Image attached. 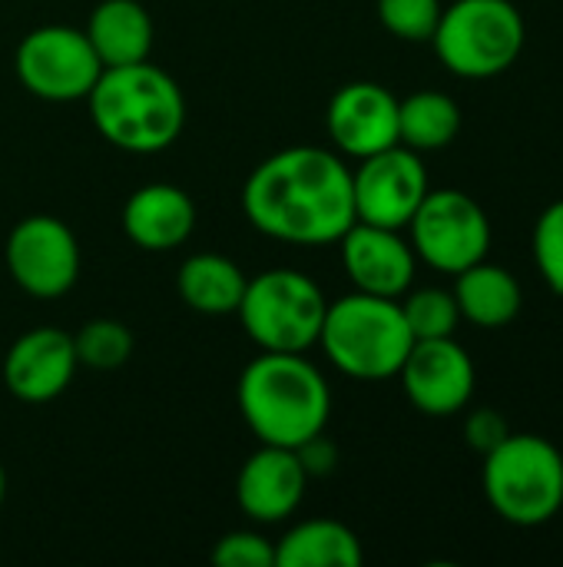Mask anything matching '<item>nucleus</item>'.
<instances>
[{
	"instance_id": "14",
	"label": "nucleus",
	"mask_w": 563,
	"mask_h": 567,
	"mask_svg": "<svg viewBox=\"0 0 563 567\" xmlns=\"http://www.w3.org/2000/svg\"><path fill=\"white\" fill-rule=\"evenodd\" d=\"M73 332L37 326L23 332L3 355V385L13 399L40 405L63 395L76 375Z\"/></svg>"
},
{
	"instance_id": "21",
	"label": "nucleus",
	"mask_w": 563,
	"mask_h": 567,
	"mask_svg": "<svg viewBox=\"0 0 563 567\" xmlns=\"http://www.w3.org/2000/svg\"><path fill=\"white\" fill-rule=\"evenodd\" d=\"M249 276L219 252H196L176 272L179 299L202 316H232L242 302Z\"/></svg>"
},
{
	"instance_id": "1",
	"label": "nucleus",
	"mask_w": 563,
	"mask_h": 567,
	"mask_svg": "<svg viewBox=\"0 0 563 567\" xmlns=\"http://www.w3.org/2000/svg\"><path fill=\"white\" fill-rule=\"evenodd\" d=\"M242 213L275 243L332 246L355 223L352 169L322 146L279 150L249 173Z\"/></svg>"
},
{
	"instance_id": "13",
	"label": "nucleus",
	"mask_w": 563,
	"mask_h": 567,
	"mask_svg": "<svg viewBox=\"0 0 563 567\" xmlns=\"http://www.w3.org/2000/svg\"><path fill=\"white\" fill-rule=\"evenodd\" d=\"M325 126L342 156H375L398 143V96L372 80L345 83L329 100Z\"/></svg>"
},
{
	"instance_id": "24",
	"label": "nucleus",
	"mask_w": 563,
	"mask_h": 567,
	"mask_svg": "<svg viewBox=\"0 0 563 567\" xmlns=\"http://www.w3.org/2000/svg\"><path fill=\"white\" fill-rule=\"evenodd\" d=\"M402 312H405V322L418 339H448L458 332V322H461V312H458V302H455V292L448 289H438V286H428V289H408L402 299Z\"/></svg>"
},
{
	"instance_id": "18",
	"label": "nucleus",
	"mask_w": 563,
	"mask_h": 567,
	"mask_svg": "<svg viewBox=\"0 0 563 567\" xmlns=\"http://www.w3.org/2000/svg\"><path fill=\"white\" fill-rule=\"evenodd\" d=\"M451 292L461 319H468L478 329H504L521 316L524 306V289L518 276L488 259L458 272Z\"/></svg>"
},
{
	"instance_id": "20",
	"label": "nucleus",
	"mask_w": 563,
	"mask_h": 567,
	"mask_svg": "<svg viewBox=\"0 0 563 567\" xmlns=\"http://www.w3.org/2000/svg\"><path fill=\"white\" fill-rule=\"evenodd\" d=\"M365 561L358 535L335 518H312L275 542V567H358Z\"/></svg>"
},
{
	"instance_id": "5",
	"label": "nucleus",
	"mask_w": 563,
	"mask_h": 567,
	"mask_svg": "<svg viewBox=\"0 0 563 567\" xmlns=\"http://www.w3.org/2000/svg\"><path fill=\"white\" fill-rule=\"evenodd\" d=\"M481 488L498 518L514 528H541L563 508V455L534 432H511L481 455Z\"/></svg>"
},
{
	"instance_id": "22",
	"label": "nucleus",
	"mask_w": 563,
	"mask_h": 567,
	"mask_svg": "<svg viewBox=\"0 0 563 567\" xmlns=\"http://www.w3.org/2000/svg\"><path fill=\"white\" fill-rule=\"evenodd\" d=\"M461 106L441 90H418L398 100V143L415 153H435L458 140Z\"/></svg>"
},
{
	"instance_id": "19",
	"label": "nucleus",
	"mask_w": 563,
	"mask_h": 567,
	"mask_svg": "<svg viewBox=\"0 0 563 567\" xmlns=\"http://www.w3.org/2000/svg\"><path fill=\"white\" fill-rule=\"evenodd\" d=\"M86 37L103 66L139 63L153 50V17L139 0H100L90 13Z\"/></svg>"
},
{
	"instance_id": "17",
	"label": "nucleus",
	"mask_w": 563,
	"mask_h": 567,
	"mask_svg": "<svg viewBox=\"0 0 563 567\" xmlns=\"http://www.w3.org/2000/svg\"><path fill=\"white\" fill-rule=\"evenodd\" d=\"M196 229V203L173 183H149L123 203V233L146 252L179 249Z\"/></svg>"
},
{
	"instance_id": "8",
	"label": "nucleus",
	"mask_w": 563,
	"mask_h": 567,
	"mask_svg": "<svg viewBox=\"0 0 563 567\" xmlns=\"http://www.w3.org/2000/svg\"><path fill=\"white\" fill-rule=\"evenodd\" d=\"M408 233L415 256L445 276H458L488 259L494 239L484 206L465 189H428L408 223Z\"/></svg>"
},
{
	"instance_id": "12",
	"label": "nucleus",
	"mask_w": 563,
	"mask_h": 567,
	"mask_svg": "<svg viewBox=\"0 0 563 567\" xmlns=\"http://www.w3.org/2000/svg\"><path fill=\"white\" fill-rule=\"evenodd\" d=\"M402 389L408 402L428 419H451L461 415L478 389V369L455 336L448 339H418L402 369Z\"/></svg>"
},
{
	"instance_id": "15",
	"label": "nucleus",
	"mask_w": 563,
	"mask_h": 567,
	"mask_svg": "<svg viewBox=\"0 0 563 567\" xmlns=\"http://www.w3.org/2000/svg\"><path fill=\"white\" fill-rule=\"evenodd\" d=\"M345 276L358 292L402 299L418 269V256L402 229H385L372 223H352V229L338 239Z\"/></svg>"
},
{
	"instance_id": "4",
	"label": "nucleus",
	"mask_w": 563,
	"mask_h": 567,
	"mask_svg": "<svg viewBox=\"0 0 563 567\" xmlns=\"http://www.w3.org/2000/svg\"><path fill=\"white\" fill-rule=\"evenodd\" d=\"M319 346L342 375L358 382H382L398 375L408 349L415 346V336L398 299L355 289L329 302Z\"/></svg>"
},
{
	"instance_id": "6",
	"label": "nucleus",
	"mask_w": 563,
	"mask_h": 567,
	"mask_svg": "<svg viewBox=\"0 0 563 567\" xmlns=\"http://www.w3.org/2000/svg\"><path fill=\"white\" fill-rule=\"evenodd\" d=\"M528 43V23L514 0H455L441 10L431 47L448 73L494 80L508 73Z\"/></svg>"
},
{
	"instance_id": "16",
	"label": "nucleus",
	"mask_w": 563,
	"mask_h": 567,
	"mask_svg": "<svg viewBox=\"0 0 563 567\" xmlns=\"http://www.w3.org/2000/svg\"><path fill=\"white\" fill-rule=\"evenodd\" d=\"M305 488H309V475H305L295 449L262 445L239 468L236 502L252 522L279 525L299 512Z\"/></svg>"
},
{
	"instance_id": "26",
	"label": "nucleus",
	"mask_w": 563,
	"mask_h": 567,
	"mask_svg": "<svg viewBox=\"0 0 563 567\" xmlns=\"http://www.w3.org/2000/svg\"><path fill=\"white\" fill-rule=\"evenodd\" d=\"M531 252L541 279L563 299V199H554L534 223Z\"/></svg>"
},
{
	"instance_id": "27",
	"label": "nucleus",
	"mask_w": 563,
	"mask_h": 567,
	"mask_svg": "<svg viewBox=\"0 0 563 567\" xmlns=\"http://www.w3.org/2000/svg\"><path fill=\"white\" fill-rule=\"evenodd\" d=\"M209 558L219 567H275V545L259 532H229Z\"/></svg>"
},
{
	"instance_id": "2",
	"label": "nucleus",
	"mask_w": 563,
	"mask_h": 567,
	"mask_svg": "<svg viewBox=\"0 0 563 567\" xmlns=\"http://www.w3.org/2000/svg\"><path fill=\"white\" fill-rule=\"evenodd\" d=\"M96 133L136 156L169 150L186 126V96L179 83L156 63L103 66L86 96Z\"/></svg>"
},
{
	"instance_id": "10",
	"label": "nucleus",
	"mask_w": 563,
	"mask_h": 567,
	"mask_svg": "<svg viewBox=\"0 0 563 567\" xmlns=\"http://www.w3.org/2000/svg\"><path fill=\"white\" fill-rule=\"evenodd\" d=\"M13 282L33 299H60L80 279V243L73 229L46 213L20 219L3 246Z\"/></svg>"
},
{
	"instance_id": "9",
	"label": "nucleus",
	"mask_w": 563,
	"mask_h": 567,
	"mask_svg": "<svg viewBox=\"0 0 563 567\" xmlns=\"http://www.w3.org/2000/svg\"><path fill=\"white\" fill-rule=\"evenodd\" d=\"M13 70L20 86L46 103L86 100L103 73V63L86 37V30L66 23H46L30 30L13 53Z\"/></svg>"
},
{
	"instance_id": "11",
	"label": "nucleus",
	"mask_w": 563,
	"mask_h": 567,
	"mask_svg": "<svg viewBox=\"0 0 563 567\" xmlns=\"http://www.w3.org/2000/svg\"><path fill=\"white\" fill-rule=\"evenodd\" d=\"M431 183L421 153L395 143L375 156H365L358 159V169H352L355 223L408 229Z\"/></svg>"
},
{
	"instance_id": "7",
	"label": "nucleus",
	"mask_w": 563,
	"mask_h": 567,
	"mask_svg": "<svg viewBox=\"0 0 563 567\" xmlns=\"http://www.w3.org/2000/svg\"><path fill=\"white\" fill-rule=\"evenodd\" d=\"M325 309L329 299L312 276L299 269H265L246 282L236 316L262 352H309L319 346Z\"/></svg>"
},
{
	"instance_id": "25",
	"label": "nucleus",
	"mask_w": 563,
	"mask_h": 567,
	"mask_svg": "<svg viewBox=\"0 0 563 567\" xmlns=\"http://www.w3.org/2000/svg\"><path fill=\"white\" fill-rule=\"evenodd\" d=\"M441 10H445L441 0H375V13L382 27L408 43H431Z\"/></svg>"
},
{
	"instance_id": "23",
	"label": "nucleus",
	"mask_w": 563,
	"mask_h": 567,
	"mask_svg": "<svg viewBox=\"0 0 563 567\" xmlns=\"http://www.w3.org/2000/svg\"><path fill=\"white\" fill-rule=\"evenodd\" d=\"M133 346L136 339L129 326H123L119 319H90L86 326H80V332H73L76 362L96 372H113L126 365L133 355Z\"/></svg>"
},
{
	"instance_id": "3",
	"label": "nucleus",
	"mask_w": 563,
	"mask_h": 567,
	"mask_svg": "<svg viewBox=\"0 0 563 567\" xmlns=\"http://www.w3.org/2000/svg\"><path fill=\"white\" fill-rule=\"evenodd\" d=\"M236 399L262 445L299 449L332 419V389L305 352H262L242 369Z\"/></svg>"
},
{
	"instance_id": "30",
	"label": "nucleus",
	"mask_w": 563,
	"mask_h": 567,
	"mask_svg": "<svg viewBox=\"0 0 563 567\" xmlns=\"http://www.w3.org/2000/svg\"><path fill=\"white\" fill-rule=\"evenodd\" d=\"M3 498H7V472L0 465V505H3Z\"/></svg>"
},
{
	"instance_id": "28",
	"label": "nucleus",
	"mask_w": 563,
	"mask_h": 567,
	"mask_svg": "<svg viewBox=\"0 0 563 567\" xmlns=\"http://www.w3.org/2000/svg\"><path fill=\"white\" fill-rule=\"evenodd\" d=\"M508 435H511V425H508V419H504L498 409H475V412H468V419H465V442H468L478 455H488V452L498 449Z\"/></svg>"
},
{
	"instance_id": "29",
	"label": "nucleus",
	"mask_w": 563,
	"mask_h": 567,
	"mask_svg": "<svg viewBox=\"0 0 563 567\" xmlns=\"http://www.w3.org/2000/svg\"><path fill=\"white\" fill-rule=\"evenodd\" d=\"M295 455H299V462H302V468H305L309 478L332 475L335 465H338V449L325 439V432H319V435H312L309 442H302V445L295 449Z\"/></svg>"
}]
</instances>
